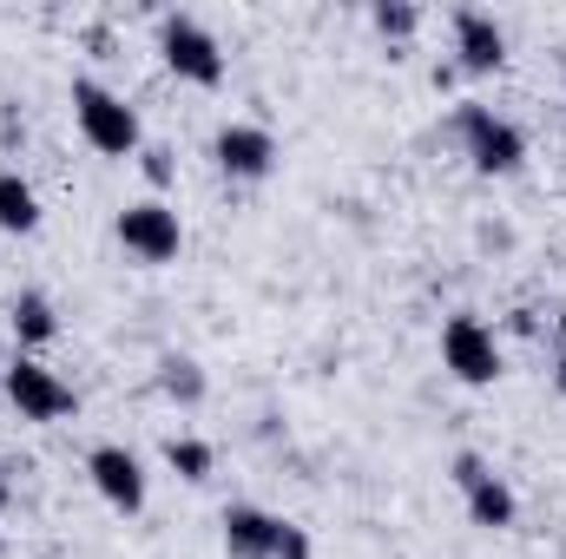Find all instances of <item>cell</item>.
<instances>
[{
  "label": "cell",
  "instance_id": "8fae6325",
  "mask_svg": "<svg viewBox=\"0 0 566 559\" xmlns=\"http://www.w3.org/2000/svg\"><path fill=\"white\" fill-rule=\"evenodd\" d=\"M218 534H224V553L231 559H271V547H277V514H264L251 500H231L218 514Z\"/></svg>",
  "mask_w": 566,
  "mask_h": 559
},
{
  "label": "cell",
  "instance_id": "7a4b0ae2",
  "mask_svg": "<svg viewBox=\"0 0 566 559\" xmlns=\"http://www.w3.org/2000/svg\"><path fill=\"white\" fill-rule=\"evenodd\" d=\"M73 119H80V139L93 145V151H106V158H139V113L113 93V86H99V80H73Z\"/></svg>",
  "mask_w": 566,
  "mask_h": 559
},
{
  "label": "cell",
  "instance_id": "5b68a950",
  "mask_svg": "<svg viewBox=\"0 0 566 559\" xmlns=\"http://www.w3.org/2000/svg\"><path fill=\"white\" fill-rule=\"evenodd\" d=\"M448 481L461 487V500H468V520L474 527H488V534H507L514 520H521V500H514V487L474 454V447H461L454 461H448Z\"/></svg>",
  "mask_w": 566,
  "mask_h": 559
},
{
  "label": "cell",
  "instance_id": "277c9868",
  "mask_svg": "<svg viewBox=\"0 0 566 559\" xmlns=\"http://www.w3.org/2000/svg\"><path fill=\"white\" fill-rule=\"evenodd\" d=\"M441 369L461 382V389H494L501 382V336L481 323V316H448L441 323Z\"/></svg>",
  "mask_w": 566,
  "mask_h": 559
},
{
  "label": "cell",
  "instance_id": "52a82bcc",
  "mask_svg": "<svg viewBox=\"0 0 566 559\" xmlns=\"http://www.w3.org/2000/svg\"><path fill=\"white\" fill-rule=\"evenodd\" d=\"M119 244H126L139 264H171V257L185 251V224H178V211H171L165 198H139V204L119 211Z\"/></svg>",
  "mask_w": 566,
  "mask_h": 559
},
{
  "label": "cell",
  "instance_id": "7c38bea8",
  "mask_svg": "<svg viewBox=\"0 0 566 559\" xmlns=\"http://www.w3.org/2000/svg\"><path fill=\"white\" fill-rule=\"evenodd\" d=\"M7 323H13L20 356H27V349H46V342L60 336V309H53V296H46V289H20V296H13V309H7Z\"/></svg>",
  "mask_w": 566,
  "mask_h": 559
},
{
  "label": "cell",
  "instance_id": "2e32d148",
  "mask_svg": "<svg viewBox=\"0 0 566 559\" xmlns=\"http://www.w3.org/2000/svg\"><path fill=\"white\" fill-rule=\"evenodd\" d=\"M369 27H376L382 40H416V33H422V7H416V0H376V7H369Z\"/></svg>",
  "mask_w": 566,
  "mask_h": 559
},
{
  "label": "cell",
  "instance_id": "6da1fadb",
  "mask_svg": "<svg viewBox=\"0 0 566 559\" xmlns=\"http://www.w3.org/2000/svg\"><path fill=\"white\" fill-rule=\"evenodd\" d=\"M454 139H461L468 165H474L481 178H514V171L527 165V133H521L514 119H501L494 106L461 99V106H454Z\"/></svg>",
  "mask_w": 566,
  "mask_h": 559
},
{
  "label": "cell",
  "instance_id": "9c48e42d",
  "mask_svg": "<svg viewBox=\"0 0 566 559\" xmlns=\"http://www.w3.org/2000/svg\"><path fill=\"white\" fill-rule=\"evenodd\" d=\"M211 158H218V171H224V178H238V184H258V178H271V171H277V139H271L264 126H244V119H231V126L211 139Z\"/></svg>",
  "mask_w": 566,
  "mask_h": 559
},
{
  "label": "cell",
  "instance_id": "9a60e30c",
  "mask_svg": "<svg viewBox=\"0 0 566 559\" xmlns=\"http://www.w3.org/2000/svg\"><path fill=\"white\" fill-rule=\"evenodd\" d=\"M165 467L178 474V481H211V467H218V447L211 441H198V434H165Z\"/></svg>",
  "mask_w": 566,
  "mask_h": 559
},
{
  "label": "cell",
  "instance_id": "ac0fdd59",
  "mask_svg": "<svg viewBox=\"0 0 566 559\" xmlns=\"http://www.w3.org/2000/svg\"><path fill=\"white\" fill-rule=\"evenodd\" d=\"M271 559H310V534L296 520H283V514H277V547H271Z\"/></svg>",
  "mask_w": 566,
  "mask_h": 559
},
{
  "label": "cell",
  "instance_id": "7402d4cb",
  "mask_svg": "<svg viewBox=\"0 0 566 559\" xmlns=\"http://www.w3.org/2000/svg\"><path fill=\"white\" fill-rule=\"evenodd\" d=\"M0 553H7V534H0Z\"/></svg>",
  "mask_w": 566,
  "mask_h": 559
},
{
  "label": "cell",
  "instance_id": "44dd1931",
  "mask_svg": "<svg viewBox=\"0 0 566 559\" xmlns=\"http://www.w3.org/2000/svg\"><path fill=\"white\" fill-rule=\"evenodd\" d=\"M0 500H7V481H0Z\"/></svg>",
  "mask_w": 566,
  "mask_h": 559
},
{
  "label": "cell",
  "instance_id": "5bb4252c",
  "mask_svg": "<svg viewBox=\"0 0 566 559\" xmlns=\"http://www.w3.org/2000/svg\"><path fill=\"white\" fill-rule=\"evenodd\" d=\"M205 369L191 362V356H158V395L165 402H178V409H198L205 402Z\"/></svg>",
  "mask_w": 566,
  "mask_h": 559
},
{
  "label": "cell",
  "instance_id": "ba28073f",
  "mask_svg": "<svg viewBox=\"0 0 566 559\" xmlns=\"http://www.w3.org/2000/svg\"><path fill=\"white\" fill-rule=\"evenodd\" d=\"M86 474H93V487H99V500L113 507V514H139L145 507V467L133 447H119V441H99L93 454H86Z\"/></svg>",
  "mask_w": 566,
  "mask_h": 559
},
{
  "label": "cell",
  "instance_id": "30bf717a",
  "mask_svg": "<svg viewBox=\"0 0 566 559\" xmlns=\"http://www.w3.org/2000/svg\"><path fill=\"white\" fill-rule=\"evenodd\" d=\"M454 66L461 73H501L507 66V27L488 7H454Z\"/></svg>",
  "mask_w": 566,
  "mask_h": 559
},
{
  "label": "cell",
  "instance_id": "8992f818",
  "mask_svg": "<svg viewBox=\"0 0 566 559\" xmlns=\"http://www.w3.org/2000/svg\"><path fill=\"white\" fill-rule=\"evenodd\" d=\"M0 395L20 409V421H66L80 409L73 382H60L40 356H13V362L0 369Z\"/></svg>",
  "mask_w": 566,
  "mask_h": 559
},
{
  "label": "cell",
  "instance_id": "e0dca14e",
  "mask_svg": "<svg viewBox=\"0 0 566 559\" xmlns=\"http://www.w3.org/2000/svg\"><path fill=\"white\" fill-rule=\"evenodd\" d=\"M139 171L151 191H171V178H178V158H171V145H139Z\"/></svg>",
  "mask_w": 566,
  "mask_h": 559
},
{
  "label": "cell",
  "instance_id": "4fadbf2b",
  "mask_svg": "<svg viewBox=\"0 0 566 559\" xmlns=\"http://www.w3.org/2000/svg\"><path fill=\"white\" fill-rule=\"evenodd\" d=\"M0 231H13V238L40 231V191L20 171H7V165H0Z\"/></svg>",
  "mask_w": 566,
  "mask_h": 559
},
{
  "label": "cell",
  "instance_id": "603a6c76",
  "mask_svg": "<svg viewBox=\"0 0 566 559\" xmlns=\"http://www.w3.org/2000/svg\"><path fill=\"white\" fill-rule=\"evenodd\" d=\"M560 99H566V80H560Z\"/></svg>",
  "mask_w": 566,
  "mask_h": 559
},
{
  "label": "cell",
  "instance_id": "3957f363",
  "mask_svg": "<svg viewBox=\"0 0 566 559\" xmlns=\"http://www.w3.org/2000/svg\"><path fill=\"white\" fill-rule=\"evenodd\" d=\"M158 60L178 80H191V86H218L224 80V46H218V33L198 13H165L158 20Z\"/></svg>",
  "mask_w": 566,
  "mask_h": 559
},
{
  "label": "cell",
  "instance_id": "d6986e66",
  "mask_svg": "<svg viewBox=\"0 0 566 559\" xmlns=\"http://www.w3.org/2000/svg\"><path fill=\"white\" fill-rule=\"evenodd\" d=\"M507 329H514V336H541V309H514Z\"/></svg>",
  "mask_w": 566,
  "mask_h": 559
},
{
  "label": "cell",
  "instance_id": "ffe728a7",
  "mask_svg": "<svg viewBox=\"0 0 566 559\" xmlns=\"http://www.w3.org/2000/svg\"><path fill=\"white\" fill-rule=\"evenodd\" d=\"M554 389L566 395V329H560V349H554Z\"/></svg>",
  "mask_w": 566,
  "mask_h": 559
}]
</instances>
